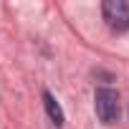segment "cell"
<instances>
[{
  "mask_svg": "<svg viewBox=\"0 0 129 129\" xmlns=\"http://www.w3.org/2000/svg\"><path fill=\"white\" fill-rule=\"evenodd\" d=\"M101 15L111 30H116V33L129 30V0H104Z\"/></svg>",
  "mask_w": 129,
  "mask_h": 129,
  "instance_id": "1",
  "label": "cell"
},
{
  "mask_svg": "<svg viewBox=\"0 0 129 129\" xmlns=\"http://www.w3.org/2000/svg\"><path fill=\"white\" fill-rule=\"evenodd\" d=\"M94 106H96V116L104 121V124H114L116 119H119V111H121V106H119V94L114 91V89H99L96 91V96H94Z\"/></svg>",
  "mask_w": 129,
  "mask_h": 129,
  "instance_id": "2",
  "label": "cell"
},
{
  "mask_svg": "<svg viewBox=\"0 0 129 129\" xmlns=\"http://www.w3.org/2000/svg\"><path fill=\"white\" fill-rule=\"evenodd\" d=\"M43 106H46V114H48V119H51L56 126H63L66 116H63V109H61V104L56 101V96H53L51 91H46V94H43Z\"/></svg>",
  "mask_w": 129,
  "mask_h": 129,
  "instance_id": "3",
  "label": "cell"
}]
</instances>
